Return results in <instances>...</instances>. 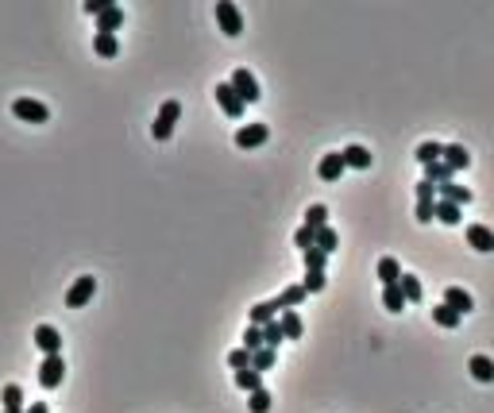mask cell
<instances>
[{
	"label": "cell",
	"mask_w": 494,
	"mask_h": 413,
	"mask_svg": "<svg viewBox=\"0 0 494 413\" xmlns=\"http://www.w3.org/2000/svg\"><path fill=\"white\" fill-rule=\"evenodd\" d=\"M228 367H232V371H247V367H251V352H247V348H232V352H228Z\"/></svg>",
	"instance_id": "34"
},
{
	"label": "cell",
	"mask_w": 494,
	"mask_h": 413,
	"mask_svg": "<svg viewBox=\"0 0 494 413\" xmlns=\"http://www.w3.org/2000/svg\"><path fill=\"white\" fill-rule=\"evenodd\" d=\"M35 344L43 348V355H62V336L54 325H39L35 328Z\"/></svg>",
	"instance_id": "11"
},
{
	"label": "cell",
	"mask_w": 494,
	"mask_h": 413,
	"mask_svg": "<svg viewBox=\"0 0 494 413\" xmlns=\"http://www.w3.org/2000/svg\"><path fill=\"white\" fill-rule=\"evenodd\" d=\"M81 8H85V16H105V12L116 8V4H112V0H85Z\"/></svg>",
	"instance_id": "41"
},
{
	"label": "cell",
	"mask_w": 494,
	"mask_h": 413,
	"mask_svg": "<svg viewBox=\"0 0 494 413\" xmlns=\"http://www.w3.org/2000/svg\"><path fill=\"white\" fill-rule=\"evenodd\" d=\"M348 170V162H344V155L340 151H329V155H320L317 162V174L325 178V182H340V174Z\"/></svg>",
	"instance_id": "10"
},
{
	"label": "cell",
	"mask_w": 494,
	"mask_h": 413,
	"mask_svg": "<svg viewBox=\"0 0 494 413\" xmlns=\"http://www.w3.org/2000/svg\"><path fill=\"white\" fill-rule=\"evenodd\" d=\"M436 193H440V201H452V205H460V209H464V205H471V189H467V186H460V182H444V186H436Z\"/></svg>",
	"instance_id": "13"
},
{
	"label": "cell",
	"mask_w": 494,
	"mask_h": 413,
	"mask_svg": "<svg viewBox=\"0 0 494 413\" xmlns=\"http://www.w3.org/2000/svg\"><path fill=\"white\" fill-rule=\"evenodd\" d=\"M216 23H220V31L228 35V39L243 35V16H240V8H236L232 0H216Z\"/></svg>",
	"instance_id": "4"
},
{
	"label": "cell",
	"mask_w": 494,
	"mask_h": 413,
	"mask_svg": "<svg viewBox=\"0 0 494 413\" xmlns=\"http://www.w3.org/2000/svg\"><path fill=\"white\" fill-rule=\"evenodd\" d=\"M232 89L240 93V100H243V105H255V100L263 97L259 81H255V74H251L247 66H236V70H232Z\"/></svg>",
	"instance_id": "3"
},
{
	"label": "cell",
	"mask_w": 494,
	"mask_h": 413,
	"mask_svg": "<svg viewBox=\"0 0 494 413\" xmlns=\"http://www.w3.org/2000/svg\"><path fill=\"white\" fill-rule=\"evenodd\" d=\"M325 263H329V255H325L320 247H309V251H305V271H325Z\"/></svg>",
	"instance_id": "40"
},
{
	"label": "cell",
	"mask_w": 494,
	"mask_h": 413,
	"mask_svg": "<svg viewBox=\"0 0 494 413\" xmlns=\"http://www.w3.org/2000/svg\"><path fill=\"white\" fill-rule=\"evenodd\" d=\"M382 305H387L390 313H402L406 309V294H402V282H394V286H382Z\"/></svg>",
	"instance_id": "21"
},
{
	"label": "cell",
	"mask_w": 494,
	"mask_h": 413,
	"mask_svg": "<svg viewBox=\"0 0 494 413\" xmlns=\"http://www.w3.org/2000/svg\"><path fill=\"white\" fill-rule=\"evenodd\" d=\"M182 120V100H163V109H158L155 124H151V136L163 143V139L174 136V124Z\"/></svg>",
	"instance_id": "1"
},
{
	"label": "cell",
	"mask_w": 494,
	"mask_h": 413,
	"mask_svg": "<svg viewBox=\"0 0 494 413\" xmlns=\"http://www.w3.org/2000/svg\"><path fill=\"white\" fill-rule=\"evenodd\" d=\"M433 217H436V201H417V220H421V224H429Z\"/></svg>",
	"instance_id": "42"
},
{
	"label": "cell",
	"mask_w": 494,
	"mask_h": 413,
	"mask_svg": "<svg viewBox=\"0 0 494 413\" xmlns=\"http://www.w3.org/2000/svg\"><path fill=\"white\" fill-rule=\"evenodd\" d=\"M243 348H247V352H259V348H267V344H263V328H259V325H247V328H243Z\"/></svg>",
	"instance_id": "37"
},
{
	"label": "cell",
	"mask_w": 494,
	"mask_h": 413,
	"mask_svg": "<svg viewBox=\"0 0 494 413\" xmlns=\"http://www.w3.org/2000/svg\"><path fill=\"white\" fill-rule=\"evenodd\" d=\"M294 247H301V255H305V251H309V247H317V228L301 224L298 232H294Z\"/></svg>",
	"instance_id": "30"
},
{
	"label": "cell",
	"mask_w": 494,
	"mask_h": 413,
	"mask_svg": "<svg viewBox=\"0 0 494 413\" xmlns=\"http://www.w3.org/2000/svg\"><path fill=\"white\" fill-rule=\"evenodd\" d=\"M286 340V332H282V321H271V325H263V344L274 348L278 352V344Z\"/></svg>",
	"instance_id": "31"
},
{
	"label": "cell",
	"mask_w": 494,
	"mask_h": 413,
	"mask_svg": "<svg viewBox=\"0 0 494 413\" xmlns=\"http://www.w3.org/2000/svg\"><path fill=\"white\" fill-rule=\"evenodd\" d=\"M467 371H471L475 383H494V359L491 355H471V359H467Z\"/></svg>",
	"instance_id": "15"
},
{
	"label": "cell",
	"mask_w": 494,
	"mask_h": 413,
	"mask_svg": "<svg viewBox=\"0 0 494 413\" xmlns=\"http://www.w3.org/2000/svg\"><path fill=\"white\" fill-rule=\"evenodd\" d=\"M93 50H97L101 59H116V54H120V39H116V35L97 31V35H93Z\"/></svg>",
	"instance_id": "20"
},
{
	"label": "cell",
	"mask_w": 494,
	"mask_h": 413,
	"mask_svg": "<svg viewBox=\"0 0 494 413\" xmlns=\"http://www.w3.org/2000/svg\"><path fill=\"white\" fill-rule=\"evenodd\" d=\"M444 162L452 170H467L471 167V155L464 151V143H444Z\"/></svg>",
	"instance_id": "19"
},
{
	"label": "cell",
	"mask_w": 494,
	"mask_h": 413,
	"mask_svg": "<svg viewBox=\"0 0 494 413\" xmlns=\"http://www.w3.org/2000/svg\"><path fill=\"white\" fill-rule=\"evenodd\" d=\"M93 294H97V278H93V275H81L78 282L66 290V309H81V305H85Z\"/></svg>",
	"instance_id": "6"
},
{
	"label": "cell",
	"mask_w": 494,
	"mask_h": 413,
	"mask_svg": "<svg viewBox=\"0 0 494 413\" xmlns=\"http://www.w3.org/2000/svg\"><path fill=\"white\" fill-rule=\"evenodd\" d=\"M282 317V301L278 297H271V301H259V305H251V313H247V325H271V321H278Z\"/></svg>",
	"instance_id": "9"
},
{
	"label": "cell",
	"mask_w": 494,
	"mask_h": 413,
	"mask_svg": "<svg viewBox=\"0 0 494 413\" xmlns=\"http://www.w3.org/2000/svg\"><path fill=\"white\" fill-rule=\"evenodd\" d=\"M378 278H382V286L402 282V263H398L394 255H382V259H378Z\"/></svg>",
	"instance_id": "18"
},
{
	"label": "cell",
	"mask_w": 494,
	"mask_h": 413,
	"mask_svg": "<svg viewBox=\"0 0 494 413\" xmlns=\"http://www.w3.org/2000/svg\"><path fill=\"white\" fill-rule=\"evenodd\" d=\"M436 220H444V224H460V220H464V209L436 197Z\"/></svg>",
	"instance_id": "25"
},
{
	"label": "cell",
	"mask_w": 494,
	"mask_h": 413,
	"mask_svg": "<svg viewBox=\"0 0 494 413\" xmlns=\"http://www.w3.org/2000/svg\"><path fill=\"white\" fill-rule=\"evenodd\" d=\"M271 139V128L267 124H243V128H236V147H263Z\"/></svg>",
	"instance_id": "8"
},
{
	"label": "cell",
	"mask_w": 494,
	"mask_h": 413,
	"mask_svg": "<svg viewBox=\"0 0 494 413\" xmlns=\"http://www.w3.org/2000/svg\"><path fill=\"white\" fill-rule=\"evenodd\" d=\"M417 201H436V186L433 182H425V178L417 182Z\"/></svg>",
	"instance_id": "43"
},
{
	"label": "cell",
	"mask_w": 494,
	"mask_h": 413,
	"mask_svg": "<svg viewBox=\"0 0 494 413\" xmlns=\"http://www.w3.org/2000/svg\"><path fill=\"white\" fill-rule=\"evenodd\" d=\"M444 305H452L455 313L464 317V313H471V309H475V297L467 294L464 286H448V290H444Z\"/></svg>",
	"instance_id": "14"
},
{
	"label": "cell",
	"mask_w": 494,
	"mask_h": 413,
	"mask_svg": "<svg viewBox=\"0 0 494 413\" xmlns=\"http://www.w3.org/2000/svg\"><path fill=\"white\" fill-rule=\"evenodd\" d=\"M336 244H340V240H336V228H317V247H320V251H325V255H332V251H336Z\"/></svg>",
	"instance_id": "33"
},
{
	"label": "cell",
	"mask_w": 494,
	"mask_h": 413,
	"mask_svg": "<svg viewBox=\"0 0 494 413\" xmlns=\"http://www.w3.org/2000/svg\"><path fill=\"white\" fill-rule=\"evenodd\" d=\"M325 282H329V278H325V271H305V278H301V290H305V294H320V290H325Z\"/></svg>",
	"instance_id": "32"
},
{
	"label": "cell",
	"mask_w": 494,
	"mask_h": 413,
	"mask_svg": "<svg viewBox=\"0 0 494 413\" xmlns=\"http://www.w3.org/2000/svg\"><path fill=\"white\" fill-rule=\"evenodd\" d=\"M236 386H240V390H247V394H255V390H263V374L255 371V367H247V371H236Z\"/></svg>",
	"instance_id": "26"
},
{
	"label": "cell",
	"mask_w": 494,
	"mask_h": 413,
	"mask_svg": "<svg viewBox=\"0 0 494 413\" xmlns=\"http://www.w3.org/2000/svg\"><path fill=\"white\" fill-rule=\"evenodd\" d=\"M4 413H23V410H4Z\"/></svg>",
	"instance_id": "45"
},
{
	"label": "cell",
	"mask_w": 494,
	"mask_h": 413,
	"mask_svg": "<svg viewBox=\"0 0 494 413\" xmlns=\"http://www.w3.org/2000/svg\"><path fill=\"white\" fill-rule=\"evenodd\" d=\"M23 413H50V405H47V402H31Z\"/></svg>",
	"instance_id": "44"
},
{
	"label": "cell",
	"mask_w": 494,
	"mask_h": 413,
	"mask_svg": "<svg viewBox=\"0 0 494 413\" xmlns=\"http://www.w3.org/2000/svg\"><path fill=\"white\" fill-rule=\"evenodd\" d=\"M247 405H251V413H267V410H271V390L247 394Z\"/></svg>",
	"instance_id": "39"
},
{
	"label": "cell",
	"mask_w": 494,
	"mask_h": 413,
	"mask_svg": "<svg viewBox=\"0 0 494 413\" xmlns=\"http://www.w3.org/2000/svg\"><path fill=\"white\" fill-rule=\"evenodd\" d=\"M62 379H66V359L62 355H47L39 363V386L43 390H54V386H62Z\"/></svg>",
	"instance_id": "5"
},
{
	"label": "cell",
	"mask_w": 494,
	"mask_h": 413,
	"mask_svg": "<svg viewBox=\"0 0 494 413\" xmlns=\"http://www.w3.org/2000/svg\"><path fill=\"white\" fill-rule=\"evenodd\" d=\"M433 321H436V325H440V328H455V325H460V321H464V317L455 313L452 305H444V301H440V305H436V309H433Z\"/></svg>",
	"instance_id": "27"
},
{
	"label": "cell",
	"mask_w": 494,
	"mask_h": 413,
	"mask_svg": "<svg viewBox=\"0 0 494 413\" xmlns=\"http://www.w3.org/2000/svg\"><path fill=\"white\" fill-rule=\"evenodd\" d=\"M124 23V8H108L105 16H97V31H105V35H116V28Z\"/></svg>",
	"instance_id": "23"
},
{
	"label": "cell",
	"mask_w": 494,
	"mask_h": 413,
	"mask_svg": "<svg viewBox=\"0 0 494 413\" xmlns=\"http://www.w3.org/2000/svg\"><path fill=\"white\" fill-rule=\"evenodd\" d=\"M452 178H455V170L448 167L444 158L433 162V167H425V182H433V186H444V182H452Z\"/></svg>",
	"instance_id": "22"
},
{
	"label": "cell",
	"mask_w": 494,
	"mask_h": 413,
	"mask_svg": "<svg viewBox=\"0 0 494 413\" xmlns=\"http://www.w3.org/2000/svg\"><path fill=\"white\" fill-rule=\"evenodd\" d=\"M402 294H406V301H421V278L417 275H409V271H402Z\"/></svg>",
	"instance_id": "29"
},
{
	"label": "cell",
	"mask_w": 494,
	"mask_h": 413,
	"mask_svg": "<svg viewBox=\"0 0 494 413\" xmlns=\"http://www.w3.org/2000/svg\"><path fill=\"white\" fill-rule=\"evenodd\" d=\"M4 410H23V390L16 383L4 386Z\"/></svg>",
	"instance_id": "38"
},
{
	"label": "cell",
	"mask_w": 494,
	"mask_h": 413,
	"mask_svg": "<svg viewBox=\"0 0 494 413\" xmlns=\"http://www.w3.org/2000/svg\"><path fill=\"white\" fill-rule=\"evenodd\" d=\"M282 332H286V340H298L301 332H305V325H301V317L294 313V309H282Z\"/></svg>",
	"instance_id": "24"
},
{
	"label": "cell",
	"mask_w": 494,
	"mask_h": 413,
	"mask_svg": "<svg viewBox=\"0 0 494 413\" xmlns=\"http://www.w3.org/2000/svg\"><path fill=\"white\" fill-rule=\"evenodd\" d=\"M278 301H282V309H294V305L305 301V290H301V286H286V290L278 294Z\"/></svg>",
	"instance_id": "36"
},
{
	"label": "cell",
	"mask_w": 494,
	"mask_h": 413,
	"mask_svg": "<svg viewBox=\"0 0 494 413\" xmlns=\"http://www.w3.org/2000/svg\"><path fill=\"white\" fill-rule=\"evenodd\" d=\"M216 100H220V109L228 112L232 120H240V116H243V109H247V105L240 100V93L232 89V81H216Z\"/></svg>",
	"instance_id": "7"
},
{
	"label": "cell",
	"mask_w": 494,
	"mask_h": 413,
	"mask_svg": "<svg viewBox=\"0 0 494 413\" xmlns=\"http://www.w3.org/2000/svg\"><path fill=\"white\" fill-rule=\"evenodd\" d=\"M305 224L309 228H329V209L325 205H309L305 209Z\"/></svg>",
	"instance_id": "35"
},
{
	"label": "cell",
	"mask_w": 494,
	"mask_h": 413,
	"mask_svg": "<svg viewBox=\"0 0 494 413\" xmlns=\"http://www.w3.org/2000/svg\"><path fill=\"white\" fill-rule=\"evenodd\" d=\"M444 158V143H436V139H425V143H417V162L421 167H433Z\"/></svg>",
	"instance_id": "17"
},
{
	"label": "cell",
	"mask_w": 494,
	"mask_h": 413,
	"mask_svg": "<svg viewBox=\"0 0 494 413\" xmlns=\"http://www.w3.org/2000/svg\"><path fill=\"white\" fill-rule=\"evenodd\" d=\"M464 236H467V244H471L475 251H494V232L486 224H467Z\"/></svg>",
	"instance_id": "12"
},
{
	"label": "cell",
	"mask_w": 494,
	"mask_h": 413,
	"mask_svg": "<svg viewBox=\"0 0 494 413\" xmlns=\"http://www.w3.org/2000/svg\"><path fill=\"white\" fill-rule=\"evenodd\" d=\"M12 116L23 120V124H47L50 109L43 105V100H35V97H16L12 100Z\"/></svg>",
	"instance_id": "2"
},
{
	"label": "cell",
	"mask_w": 494,
	"mask_h": 413,
	"mask_svg": "<svg viewBox=\"0 0 494 413\" xmlns=\"http://www.w3.org/2000/svg\"><path fill=\"white\" fill-rule=\"evenodd\" d=\"M340 155H344V162H348V167H356V170H367V167H371V151L363 147V143H348Z\"/></svg>",
	"instance_id": "16"
},
{
	"label": "cell",
	"mask_w": 494,
	"mask_h": 413,
	"mask_svg": "<svg viewBox=\"0 0 494 413\" xmlns=\"http://www.w3.org/2000/svg\"><path fill=\"white\" fill-rule=\"evenodd\" d=\"M278 363V352H274V348H259V352H251V367L255 371H271V367Z\"/></svg>",
	"instance_id": "28"
}]
</instances>
